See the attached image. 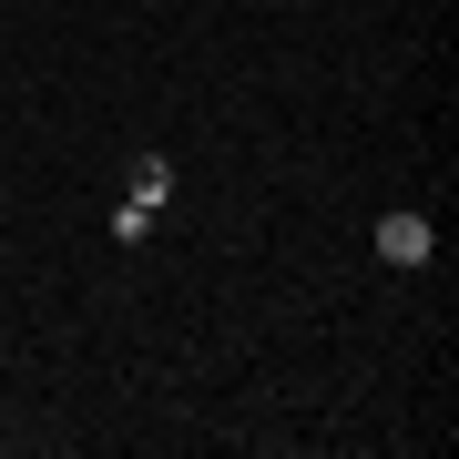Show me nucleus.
<instances>
[{"label": "nucleus", "instance_id": "obj_2", "mask_svg": "<svg viewBox=\"0 0 459 459\" xmlns=\"http://www.w3.org/2000/svg\"><path fill=\"white\" fill-rule=\"evenodd\" d=\"M164 184H174L164 153H143V164H133V204H164Z\"/></svg>", "mask_w": 459, "mask_h": 459}, {"label": "nucleus", "instance_id": "obj_1", "mask_svg": "<svg viewBox=\"0 0 459 459\" xmlns=\"http://www.w3.org/2000/svg\"><path fill=\"white\" fill-rule=\"evenodd\" d=\"M377 255L388 265H429V214H388L377 225Z\"/></svg>", "mask_w": 459, "mask_h": 459}]
</instances>
